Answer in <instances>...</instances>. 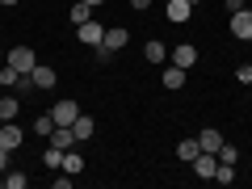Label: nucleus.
Instances as JSON below:
<instances>
[{
	"instance_id": "nucleus-1",
	"label": "nucleus",
	"mask_w": 252,
	"mask_h": 189,
	"mask_svg": "<svg viewBox=\"0 0 252 189\" xmlns=\"http://www.w3.org/2000/svg\"><path fill=\"white\" fill-rule=\"evenodd\" d=\"M4 63H13L21 76H30V72L38 67V55H34V46L21 42V46H13V51H4Z\"/></svg>"
},
{
	"instance_id": "nucleus-2",
	"label": "nucleus",
	"mask_w": 252,
	"mask_h": 189,
	"mask_svg": "<svg viewBox=\"0 0 252 189\" xmlns=\"http://www.w3.org/2000/svg\"><path fill=\"white\" fill-rule=\"evenodd\" d=\"M231 38L235 42H252V9L248 4L240 13H231Z\"/></svg>"
},
{
	"instance_id": "nucleus-3",
	"label": "nucleus",
	"mask_w": 252,
	"mask_h": 189,
	"mask_svg": "<svg viewBox=\"0 0 252 189\" xmlns=\"http://www.w3.org/2000/svg\"><path fill=\"white\" fill-rule=\"evenodd\" d=\"M46 114H51V118H55V126H72V122H76V118H80V105H76V101H72V97H63V101H59V105H51V109H46Z\"/></svg>"
},
{
	"instance_id": "nucleus-4",
	"label": "nucleus",
	"mask_w": 252,
	"mask_h": 189,
	"mask_svg": "<svg viewBox=\"0 0 252 189\" xmlns=\"http://www.w3.org/2000/svg\"><path fill=\"white\" fill-rule=\"evenodd\" d=\"M168 63H177V67H193V63H198V46L193 42H177V46H168Z\"/></svg>"
},
{
	"instance_id": "nucleus-5",
	"label": "nucleus",
	"mask_w": 252,
	"mask_h": 189,
	"mask_svg": "<svg viewBox=\"0 0 252 189\" xmlns=\"http://www.w3.org/2000/svg\"><path fill=\"white\" fill-rule=\"evenodd\" d=\"M76 38H80V42H89V46H101L105 42V26H101V21H80V26H76Z\"/></svg>"
},
{
	"instance_id": "nucleus-6",
	"label": "nucleus",
	"mask_w": 252,
	"mask_h": 189,
	"mask_svg": "<svg viewBox=\"0 0 252 189\" xmlns=\"http://www.w3.org/2000/svg\"><path fill=\"white\" fill-rule=\"evenodd\" d=\"M193 172H198V181H215V172H219V156H215V152H198Z\"/></svg>"
},
{
	"instance_id": "nucleus-7",
	"label": "nucleus",
	"mask_w": 252,
	"mask_h": 189,
	"mask_svg": "<svg viewBox=\"0 0 252 189\" xmlns=\"http://www.w3.org/2000/svg\"><path fill=\"white\" fill-rule=\"evenodd\" d=\"M185 67H177V63H164V67H160V84H164V89H168V93H177L181 89V84H185Z\"/></svg>"
},
{
	"instance_id": "nucleus-8",
	"label": "nucleus",
	"mask_w": 252,
	"mask_h": 189,
	"mask_svg": "<svg viewBox=\"0 0 252 189\" xmlns=\"http://www.w3.org/2000/svg\"><path fill=\"white\" fill-rule=\"evenodd\" d=\"M26 143V135H21L17 122H0V147H9V152H17V147Z\"/></svg>"
},
{
	"instance_id": "nucleus-9",
	"label": "nucleus",
	"mask_w": 252,
	"mask_h": 189,
	"mask_svg": "<svg viewBox=\"0 0 252 189\" xmlns=\"http://www.w3.org/2000/svg\"><path fill=\"white\" fill-rule=\"evenodd\" d=\"M30 80H34V89H55V84H59V72L46 67V63H38L34 72H30Z\"/></svg>"
},
{
	"instance_id": "nucleus-10",
	"label": "nucleus",
	"mask_w": 252,
	"mask_h": 189,
	"mask_svg": "<svg viewBox=\"0 0 252 189\" xmlns=\"http://www.w3.org/2000/svg\"><path fill=\"white\" fill-rule=\"evenodd\" d=\"M72 130H76V143H89V139H93V130H97L93 114H84V109H80V118L72 122Z\"/></svg>"
},
{
	"instance_id": "nucleus-11",
	"label": "nucleus",
	"mask_w": 252,
	"mask_h": 189,
	"mask_svg": "<svg viewBox=\"0 0 252 189\" xmlns=\"http://www.w3.org/2000/svg\"><path fill=\"white\" fill-rule=\"evenodd\" d=\"M164 9H168V21H189V13H193V4L189 0H164Z\"/></svg>"
},
{
	"instance_id": "nucleus-12",
	"label": "nucleus",
	"mask_w": 252,
	"mask_h": 189,
	"mask_svg": "<svg viewBox=\"0 0 252 189\" xmlns=\"http://www.w3.org/2000/svg\"><path fill=\"white\" fill-rule=\"evenodd\" d=\"M223 143H227V139L219 135L215 126H206V130L198 135V147H202V152H215V156H219V147H223Z\"/></svg>"
},
{
	"instance_id": "nucleus-13",
	"label": "nucleus",
	"mask_w": 252,
	"mask_h": 189,
	"mask_svg": "<svg viewBox=\"0 0 252 189\" xmlns=\"http://www.w3.org/2000/svg\"><path fill=\"white\" fill-rule=\"evenodd\" d=\"M17 109H21V97L17 93H4V97H0V122H13Z\"/></svg>"
},
{
	"instance_id": "nucleus-14",
	"label": "nucleus",
	"mask_w": 252,
	"mask_h": 189,
	"mask_svg": "<svg viewBox=\"0 0 252 189\" xmlns=\"http://www.w3.org/2000/svg\"><path fill=\"white\" fill-rule=\"evenodd\" d=\"M143 59H147V63H160V67H164V63H168V46L156 38V42H147V46H143Z\"/></svg>"
},
{
	"instance_id": "nucleus-15",
	"label": "nucleus",
	"mask_w": 252,
	"mask_h": 189,
	"mask_svg": "<svg viewBox=\"0 0 252 189\" xmlns=\"http://www.w3.org/2000/svg\"><path fill=\"white\" fill-rule=\"evenodd\" d=\"M51 143L67 152V147H76V130H72V126H55V130H51Z\"/></svg>"
},
{
	"instance_id": "nucleus-16",
	"label": "nucleus",
	"mask_w": 252,
	"mask_h": 189,
	"mask_svg": "<svg viewBox=\"0 0 252 189\" xmlns=\"http://www.w3.org/2000/svg\"><path fill=\"white\" fill-rule=\"evenodd\" d=\"M198 152H202V147H198V139H181V143H177V160H185V164H193V160H198Z\"/></svg>"
},
{
	"instance_id": "nucleus-17",
	"label": "nucleus",
	"mask_w": 252,
	"mask_h": 189,
	"mask_svg": "<svg viewBox=\"0 0 252 189\" xmlns=\"http://www.w3.org/2000/svg\"><path fill=\"white\" fill-rule=\"evenodd\" d=\"M63 172H72V177H76V172H84V156L76 152V147H67V152H63Z\"/></svg>"
},
{
	"instance_id": "nucleus-18",
	"label": "nucleus",
	"mask_w": 252,
	"mask_h": 189,
	"mask_svg": "<svg viewBox=\"0 0 252 189\" xmlns=\"http://www.w3.org/2000/svg\"><path fill=\"white\" fill-rule=\"evenodd\" d=\"M42 164H46V168H51V172H59L63 168V147H46V152H42Z\"/></svg>"
},
{
	"instance_id": "nucleus-19",
	"label": "nucleus",
	"mask_w": 252,
	"mask_h": 189,
	"mask_svg": "<svg viewBox=\"0 0 252 189\" xmlns=\"http://www.w3.org/2000/svg\"><path fill=\"white\" fill-rule=\"evenodd\" d=\"M67 17H72V26H80V21L93 17V4H84V0H76L72 9H67Z\"/></svg>"
},
{
	"instance_id": "nucleus-20",
	"label": "nucleus",
	"mask_w": 252,
	"mask_h": 189,
	"mask_svg": "<svg viewBox=\"0 0 252 189\" xmlns=\"http://www.w3.org/2000/svg\"><path fill=\"white\" fill-rule=\"evenodd\" d=\"M126 42H130V34H126V30H105V46H109V51H122Z\"/></svg>"
},
{
	"instance_id": "nucleus-21",
	"label": "nucleus",
	"mask_w": 252,
	"mask_h": 189,
	"mask_svg": "<svg viewBox=\"0 0 252 189\" xmlns=\"http://www.w3.org/2000/svg\"><path fill=\"white\" fill-rule=\"evenodd\" d=\"M17 80H21L17 67H13V63H0V84H4V89H17Z\"/></svg>"
},
{
	"instance_id": "nucleus-22",
	"label": "nucleus",
	"mask_w": 252,
	"mask_h": 189,
	"mask_svg": "<svg viewBox=\"0 0 252 189\" xmlns=\"http://www.w3.org/2000/svg\"><path fill=\"white\" fill-rule=\"evenodd\" d=\"M4 185H9V189H26V185H30V177H26L21 168H9V172H4Z\"/></svg>"
},
{
	"instance_id": "nucleus-23",
	"label": "nucleus",
	"mask_w": 252,
	"mask_h": 189,
	"mask_svg": "<svg viewBox=\"0 0 252 189\" xmlns=\"http://www.w3.org/2000/svg\"><path fill=\"white\" fill-rule=\"evenodd\" d=\"M51 130H55V118H51V114H42V118H38V122H34V135L51 139Z\"/></svg>"
},
{
	"instance_id": "nucleus-24",
	"label": "nucleus",
	"mask_w": 252,
	"mask_h": 189,
	"mask_svg": "<svg viewBox=\"0 0 252 189\" xmlns=\"http://www.w3.org/2000/svg\"><path fill=\"white\" fill-rule=\"evenodd\" d=\"M215 181H219V185H231V181H235V164H219Z\"/></svg>"
},
{
	"instance_id": "nucleus-25",
	"label": "nucleus",
	"mask_w": 252,
	"mask_h": 189,
	"mask_svg": "<svg viewBox=\"0 0 252 189\" xmlns=\"http://www.w3.org/2000/svg\"><path fill=\"white\" fill-rule=\"evenodd\" d=\"M235 160H240V152H235L231 143H223V147H219V164H235Z\"/></svg>"
},
{
	"instance_id": "nucleus-26",
	"label": "nucleus",
	"mask_w": 252,
	"mask_h": 189,
	"mask_svg": "<svg viewBox=\"0 0 252 189\" xmlns=\"http://www.w3.org/2000/svg\"><path fill=\"white\" fill-rule=\"evenodd\" d=\"M93 59H97V63H109V59H114V51L101 42V46H93Z\"/></svg>"
},
{
	"instance_id": "nucleus-27",
	"label": "nucleus",
	"mask_w": 252,
	"mask_h": 189,
	"mask_svg": "<svg viewBox=\"0 0 252 189\" xmlns=\"http://www.w3.org/2000/svg\"><path fill=\"white\" fill-rule=\"evenodd\" d=\"M235 80H240V84H252V63H240V67H235Z\"/></svg>"
},
{
	"instance_id": "nucleus-28",
	"label": "nucleus",
	"mask_w": 252,
	"mask_h": 189,
	"mask_svg": "<svg viewBox=\"0 0 252 189\" xmlns=\"http://www.w3.org/2000/svg\"><path fill=\"white\" fill-rule=\"evenodd\" d=\"M126 4H130V9H152L156 0H126Z\"/></svg>"
},
{
	"instance_id": "nucleus-29",
	"label": "nucleus",
	"mask_w": 252,
	"mask_h": 189,
	"mask_svg": "<svg viewBox=\"0 0 252 189\" xmlns=\"http://www.w3.org/2000/svg\"><path fill=\"white\" fill-rule=\"evenodd\" d=\"M244 9V0H227V13H240Z\"/></svg>"
},
{
	"instance_id": "nucleus-30",
	"label": "nucleus",
	"mask_w": 252,
	"mask_h": 189,
	"mask_svg": "<svg viewBox=\"0 0 252 189\" xmlns=\"http://www.w3.org/2000/svg\"><path fill=\"white\" fill-rule=\"evenodd\" d=\"M84 4H93V9H97V4H105V0H84Z\"/></svg>"
},
{
	"instance_id": "nucleus-31",
	"label": "nucleus",
	"mask_w": 252,
	"mask_h": 189,
	"mask_svg": "<svg viewBox=\"0 0 252 189\" xmlns=\"http://www.w3.org/2000/svg\"><path fill=\"white\" fill-rule=\"evenodd\" d=\"M0 4H4V9H9V4H17V0H0Z\"/></svg>"
},
{
	"instance_id": "nucleus-32",
	"label": "nucleus",
	"mask_w": 252,
	"mask_h": 189,
	"mask_svg": "<svg viewBox=\"0 0 252 189\" xmlns=\"http://www.w3.org/2000/svg\"><path fill=\"white\" fill-rule=\"evenodd\" d=\"M0 63H4V46H0Z\"/></svg>"
},
{
	"instance_id": "nucleus-33",
	"label": "nucleus",
	"mask_w": 252,
	"mask_h": 189,
	"mask_svg": "<svg viewBox=\"0 0 252 189\" xmlns=\"http://www.w3.org/2000/svg\"><path fill=\"white\" fill-rule=\"evenodd\" d=\"M189 4H202V0H189Z\"/></svg>"
},
{
	"instance_id": "nucleus-34",
	"label": "nucleus",
	"mask_w": 252,
	"mask_h": 189,
	"mask_svg": "<svg viewBox=\"0 0 252 189\" xmlns=\"http://www.w3.org/2000/svg\"><path fill=\"white\" fill-rule=\"evenodd\" d=\"M0 185H4V172H0Z\"/></svg>"
},
{
	"instance_id": "nucleus-35",
	"label": "nucleus",
	"mask_w": 252,
	"mask_h": 189,
	"mask_svg": "<svg viewBox=\"0 0 252 189\" xmlns=\"http://www.w3.org/2000/svg\"><path fill=\"white\" fill-rule=\"evenodd\" d=\"M0 9H4V4H0Z\"/></svg>"
}]
</instances>
